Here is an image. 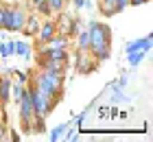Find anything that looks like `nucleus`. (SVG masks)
Returning <instances> with one entry per match:
<instances>
[{
	"label": "nucleus",
	"mask_w": 153,
	"mask_h": 142,
	"mask_svg": "<svg viewBox=\"0 0 153 142\" xmlns=\"http://www.w3.org/2000/svg\"><path fill=\"white\" fill-rule=\"evenodd\" d=\"M151 48V35H147L144 39H136V42H131V44H127V51L125 53H136V51H149Z\"/></svg>",
	"instance_id": "4"
},
{
	"label": "nucleus",
	"mask_w": 153,
	"mask_h": 142,
	"mask_svg": "<svg viewBox=\"0 0 153 142\" xmlns=\"http://www.w3.org/2000/svg\"><path fill=\"white\" fill-rule=\"evenodd\" d=\"M142 57H144V51H140V53H129V63H131V66H136V63H140L142 61Z\"/></svg>",
	"instance_id": "10"
},
{
	"label": "nucleus",
	"mask_w": 153,
	"mask_h": 142,
	"mask_svg": "<svg viewBox=\"0 0 153 142\" xmlns=\"http://www.w3.org/2000/svg\"><path fill=\"white\" fill-rule=\"evenodd\" d=\"M33 2H35V7H39V4H44L46 0H33Z\"/></svg>",
	"instance_id": "15"
},
{
	"label": "nucleus",
	"mask_w": 153,
	"mask_h": 142,
	"mask_svg": "<svg viewBox=\"0 0 153 142\" xmlns=\"http://www.w3.org/2000/svg\"><path fill=\"white\" fill-rule=\"evenodd\" d=\"M66 129V125H61V127H57V129H53L51 131V140H59V136H61V131Z\"/></svg>",
	"instance_id": "11"
},
{
	"label": "nucleus",
	"mask_w": 153,
	"mask_h": 142,
	"mask_svg": "<svg viewBox=\"0 0 153 142\" xmlns=\"http://www.w3.org/2000/svg\"><path fill=\"white\" fill-rule=\"evenodd\" d=\"M55 37V26L51 22H46L44 26H42V31H39V39L42 42H51Z\"/></svg>",
	"instance_id": "6"
},
{
	"label": "nucleus",
	"mask_w": 153,
	"mask_h": 142,
	"mask_svg": "<svg viewBox=\"0 0 153 142\" xmlns=\"http://www.w3.org/2000/svg\"><path fill=\"white\" fill-rule=\"evenodd\" d=\"M13 88V94H16V101H20V96H22V92H24V88L20 83H16V85H11Z\"/></svg>",
	"instance_id": "12"
},
{
	"label": "nucleus",
	"mask_w": 153,
	"mask_h": 142,
	"mask_svg": "<svg viewBox=\"0 0 153 142\" xmlns=\"http://www.w3.org/2000/svg\"><path fill=\"white\" fill-rule=\"evenodd\" d=\"M88 33H90V48L96 55V59H107L109 57V31L103 24L92 22Z\"/></svg>",
	"instance_id": "1"
},
{
	"label": "nucleus",
	"mask_w": 153,
	"mask_h": 142,
	"mask_svg": "<svg viewBox=\"0 0 153 142\" xmlns=\"http://www.w3.org/2000/svg\"><path fill=\"white\" fill-rule=\"evenodd\" d=\"M18 103H20V116H22V123H24V125H29V123H31V118H33V114H35V109H33L31 92H29V90H24Z\"/></svg>",
	"instance_id": "3"
},
{
	"label": "nucleus",
	"mask_w": 153,
	"mask_h": 142,
	"mask_svg": "<svg viewBox=\"0 0 153 142\" xmlns=\"http://www.w3.org/2000/svg\"><path fill=\"white\" fill-rule=\"evenodd\" d=\"M9 92H11V81L9 79H0V101L2 103L9 101Z\"/></svg>",
	"instance_id": "7"
},
{
	"label": "nucleus",
	"mask_w": 153,
	"mask_h": 142,
	"mask_svg": "<svg viewBox=\"0 0 153 142\" xmlns=\"http://www.w3.org/2000/svg\"><path fill=\"white\" fill-rule=\"evenodd\" d=\"M24 20H26V16H24L22 11H16V9H13V22H11V31H22Z\"/></svg>",
	"instance_id": "5"
},
{
	"label": "nucleus",
	"mask_w": 153,
	"mask_h": 142,
	"mask_svg": "<svg viewBox=\"0 0 153 142\" xmlns=\"http://www.w3.org/2000/svg\"><path fill=\"white\" fill-rule=\"evenodd\" d=\"M88 46H90V33L81 31V35H79V48L83 51V48H88Z\"/></svg>",
	"instance_id": "9"
},
{
	"label": "nucleus",
	"mask_w": 153,
	"mask_h": 142,
	"mask_svg": "<svg viewBox=\"0 0 153 142\" xmlns=\"http://www.w3.org/2000/svg\"><path fill=\"white\" fill-rule=\"evenodd\" d=\"M74 4L76 7H85V0H74Z\"/></svg>",
	"instance_id": "14"
},
{
	"label": "nucleus",
	"mask_w": 153,
	"mask_h": 142,
	"mask_svg": "<svg viewBox=\"0 0 153 142\" xmlns=\"http://www.w3.org/2000/svg\"><path fill=\"white\" fill-rule=\"evenodd\" d=\"M31 98H33V109H35V114L39 118H44L48 114V109H51V96L35 88V90H31Z\"/></svg>",
	"instance_id": "2"
},
{
	"label": "nucleus",
	"mask_w": 153,
	"mask_h": 142,
	"mask_svg": "<svg viewBox=\"0 0 153 142\" xmlns=\"http://www.w3.org/2000/svg\"><path fill=\"white\" fill-rule=\"evenodd\" d=\"M0 26H2V9H0Z\"/></svg>",
	"instance_id": "16"
},
{
	"label": "nucleus",
	"mask_w": 153,
	"mask_h": 142,
	"mask_svg": "<svg viewBox=\"0 0 153 142\" xmlns=\"http://www.w3.org/2000/svg\"><path fill=\"white\" fill-rule=\"evenodd\" d=\"M48 4H51V9L59 11V9H61V4H64V0H48Z\"/></svg>",
	"instance_id": "13"
},
{
	"label": "nucleus",
	"mask_w": 153,
	"mask_h": 142,
	"mask_svg": "<svg viewBox=\"0 0 153 142\" xmlns=\"http://www.w3.org/2000/svg\"><path fill=\"white\" fill-rule=\"evenodd\" d=\"M13 53H18V55H22V57H26V59H29V46L22 44V42H18V44L13 46Z\"/></svg>",
	"instance_id": "8"
}]
</instances>
